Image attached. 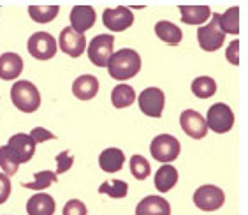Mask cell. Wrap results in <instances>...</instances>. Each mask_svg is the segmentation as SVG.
I'll use <instances>...</instances> for the list:
<instances>
[{
  "mask_svg": "<svg viewBox=\"0 0 248 215\" xmlns=\"http://www.w3.org/2000/svg\"><path fill=\"white\" fill-rule=\"evenodd\" d=\"M141 71V57L136 50L124 48L120 51L113 53V57L109 58L108 64V72L113 80L118 82H125L134 78L138 72Z\"/></svg>",
  "mask_w": 248,
  "mask_h": 215,
  "instance_id": "1",
  "label": "cell"
},
{
  "mask_svg": "<svg viewBox=\"0 0 248 215\" xmlns=\"http://www.w3.org/2000/svg\"><path fill=\"white\" fill-rule=\"evenodd\" d=\"M11 100H13L15 108H18L19 111L33 113L41 106V94L32 82L21 80V82H16L11 88Z\"/></svg>",
  "mask_w": 248,
  "mask_h": 215,
  "instance_id": "2",
  "label": "cell"
},
{
  "mask_svg": "<svg viewBox=\"0 0 248 215\" xmlns=\"http://www.w3.org/2000/svg\"><path fill=\"white\" fill-rule=\"evenodd\" d=\"M180 150H182V145L171 134H158L150 145L152 157L162 164H171L172 161H176L180 157Z\"/></svg>",
  "mask_w": 248,
  "mask_h": 215,
  "instance_id": "3",
  "label": "cell"
},
{
  "mask_svg": "<svg viewBox=\"0 0 248 215\" xmlns=\"http://www.w3.org/2000/svg\"><path fill=\"white\" fill-rule=\"evenodd\" d=\"M218 16V13H213L210 23L197 29V43L204 51H217L225 43V33L220 29Z\"/></svg>",
  "mask_w": 248,
  "mask_h": 215,
  "instance_id": "4",
  "label": "cell"
},
{
  "mask_svg": "<svg viewBox=\"0 0 248 215\" xmlns=\"http://www.w3.org/2000/svg\"><path fill=\"white\" fill-rule=\"evenodd\" d=\"M115 53V37L111 33H99L88 44V58L97 67H108Z\"/></svg>",
  "mask_w": 248,
  "mask_h": 215,
  "instance_id": "5",
  "label": "cell"
},
{
  "mask_svg": "<svg viewBox=\"0 0 248 215\" xmlns=\"http://www.w3.org/2000/svg\"><path fill=\"white\" fill-rule=\"evenodd\" d=\"M206 125L217 134H225L232 129L234 125V113L229 106L224 102H217L208 110L206 115Z\"/></svg>",
  "mask_w": 248,
  "mask_h": 215,
  "instance_id": "6",
  "label": "cell"
},
{
  "mask_svg": "<svg viewBox=\"0 0 248 215\" xmlns=\"http://www.w3.org/2000/svg\"><path fill=\"white\" fill-rule=\"evenodd\" d=\"M27 50L37 60H51L57 55V39L48 32H35L29 37Z\"/></svg>",
  "mask_w": 248,
  "mask_h": 215,
  "instance_id": "7",
  "label": "cell"
},
{
  "mask_svg": "<svg viewBox=\"0 0 248 215\" xmlns=\"http://www.w3.org/2000/svg\"><path fill=\"white\" fill-rule=\"evenodd\" d=\"M225 203L224 191L217 185H201L194 192V205L202 212H215Z\"/></svg>",
  "mask_w": 248,
  "mask_h": 215,
  "instance_id": "8",
  "label": "cell"
},
{
  "mask_svg": "<svg viewBox=\"0 0 248 215\" xmlns=\"http://www.w3.org/2000/svg\"><path fill=\"white\" fill-rule=\"evenodd\" d=\"M139 108L146 116H152V118H160L164 111V104H166V96L164 92L157 86H150V88H144L138 97Z\"/></svg>",
  "mask_w": 248,
  "mask_h": 215,
  "instance_id": "9",
  "label": "cell"
},
{
  "mask_svg": "<svg viewBox=\"0 0 248 215\" xmlns=\"http://www.w3.org/2000/svg\"><path fill=\"white\" fill-rule=\"evenodd\" d=\"M35 145L37 143L33 141L30 134L19 132V134H15V136H11L5 147L9 149L11 155L15 157L16 163L23 164V163H29L30 159L33 157V153H35Z\"/></svg>",
  "mask_w": 248,
  "mask_h": 215,
  "instance_id": "10",
  "label": "cell"
},
{
  "mask_svg": "<svg viewBox=\"0 0 248 215\" xmlns=\"http://www.w3.org/2000/svg\"><path fill=\"white\" fill-rule=\"evenodd\" d=\"M102 23L108 30L111 32H124L134 23V15L132 11L125 5H118L115 9H106L102 15Z\"/></svg>",
  "mask_w": 248,
  "mask_h": 215,
  "instance_id": "11",
  "label": "cell"
},
{
  "mask_svg": "<svg viewBox=\"0 0 248 215\" xmlns=\"http://www.w3.org/2000/svg\"><path fill=\"white\" fill-rule=\"evenodd\" d=\"M58 48L62 50L65 55L71 58L81 57L86 48V37L85 33H78L76 30H72L71 27H67L60 32L58 35Z\"/></svg>",
  "mask_w": 248,
  "mask_h": 215,
  "instance_id": "12",
  "label": "cell"
},
{
  "mask_svg": "<svg viewBox=\"0 0 248 215\" xmlns=\"http://www.w3.org/2000/svg\"><path fill=\"white\" fill-rule=\"evenodd\" d=\"M180 125L183 132L194 139H202L208 134V125H206L204 116L194 110H185L180 115Z\"/></svg>",
  "mask_w": 248,
  "mask_h": 215,
  "instance_id": "13",
  "label": "cell"
},
{
  "mask_svg": "<svg viewBox=\"0 0 248 215\" xmlns=\"http://www.w3.org/2000/svg\"><path fill=\"white\" fill-rule=\"evenodd\" d=\"M71 19V29L76 30L78 33H85L86 30H90L93 27L97 19L95 9L92 5H74L69 15Z\"/></svg>",
  "mask_w": 248,
  "mask_h": 215,
  "instance_id": "14",
  "label": "cell"
},
{
  "mask_svg": "<svg viewBox=\"0 0 248 215\" xmlns=\"http://www.w3.org/2000/svg\"><path fill=\"white\" fill-rule=\"evenodd\" d=\"M136 215H171V205L162 196H146L136 206Z\"/></svg>",
  "mask_w": 248,
  "mask_h": 215,
  "instance_id": "15",
  "label": "cell"
},
{
  "mask_svg": "<svg viewBox=\"0 0 248 215\" xmlns=\"http://www.w3.org/2000/svg\"><path fill=\"white\" fill-rule=\"evenodd\" d=\"M23 72V58L18 53H4L0 55V80L13 82Z\"/></svg>",
  "mask_w": 248,
  "mask_h": 215,
  "instance_id": "16",
  "label": "cell"
},
{
  "mask_svg": "<svg viewBox=\"0 0 248 215\" xmlns=\"http://www.w3.org/2000/svg\"><path fill=\"white\" fill-rule=\"evenodd\" d=\"M72 94L79 100H90L99 94V80L93 74H83L72 83Z\"/></svg>",
  "mask_w": 248,
  "mask_h": 215,
  "instance_id": "17",
  "label": "cell"
},
{
  "mask_svg": "<svg viewBox=\"0 0 248 215\" xmlns=\"http://www.w3.org/2000/svg\"><path fill=\"white\" fill-rule=\"evenodd\" d=\"M27 214L29 215H53L55 214V199L49 194L37 192L27 203Z\"/></svg>",
  "mask_w": 248,
  "mask_h": 215,
  "instance_id": "18",
  "label": "cell"
},
{
  "mask_svg": "<svg viewBox=\"0 0 248 215\" xmlns=\"http://www.w3.org/2000/svg\"><path fill=\"white\" fill-rule=\"evenodd\" d=\"M125 164V155L120 149H106L99 155V166L106 173L120 171Z\"/></svg>",
  "mask_w": 248,
  "mask_h": 215,
  "instance_id": "19",
  "label": "cell"
},
{
  "mask_svg": "<svg viewBox=\"0 0 248 215\" xmlns=\"http://www.w3.org/2000/svg\"><path fill=\"white\" fill-rule=\"evenodd\" d=\"M178 169L171 164H162L155 173V187L158 192H169L178 183Z\"/></svg>",
  "mask_w": 248,
  "mask_h": 215,
  "instance_id": "20",
  "label": "cell"
},
{
  "mask_svg": "<svg viewBox=\"0 0 248 215\" xmlns=\"http://www.w3.org/2000/svg\"><path fill=\"white\" fill-rule=\"evenodd\" d=\"M183 23L186 25H202L211 16V9L208 5H180Z\"/></svg>",
  "mask_w": 248,
  "mask_h": 215,
  "instance_id": "21",
  "label": "cell"
},
{
  "mask_svg": "<svg viewBox=\"0 0 248 215\" xmlns=\"http://www.w3.org/2000/svg\"><path fill=\"white\" fill-rule=\"evenodd\" d=\"M155 33L160 41H164L169 46H178L183 39L182 29H178L176 25L171 23V21H158L155 25Z\"/></svg>",
  "mask_w": 248,
  "mask_h": 215,
  "instance_id": "22",
  "label": "cell"
},
{
  "mask_svg": "<svg viewBox=\"0 0 248 215\" xmlns=\"http://www.w3.org/2000/svg\"><path fill=\"white\" fill-rule=\"evenodd\" d=\"M134 100H136V92H134V88L130 85L122 83V85H116L113 88V92H111V102L118 110L129 108Z\"/></svg>",
  "mask_w": 248,
  "mask_h": 215,
  "instance_id": "23",
  "label": "cell"
},
{
  "mask_svg": "<svg viewBox=\"0 0 248 215\" xmlns=\"http://www.w3.org/2000/svg\"><path fill=\"white\" fill-rule=\"evenodd\" d=\"M192 94L199 99H210V97L215 96L217 92V82L210 76H199L196 78L190 85Z\"/></svg>",
  "mask_w": 248,
  "mask_h": 215,
  "instance_id": "24",
  "label": "cell"
},
{
  "mask_svg": "<svg viewBox=\"0 0 248 215\" xmlns=\"http://www.w3.org/2000/svg\"><path fill=\"white\" fill-rule=\"evenodd\" d=\"M60 13L58 5H30L29 15L35 23H49Z\"/></svg>",
  "mask_w": 248,
  "mask_h": 215,
  "instance_id": "25",
  "label": "cell"
},
{
  "mask_svg": "<svg viewBox=\"0 0 248 215\" xmlns=\"http://www.w3.org/2000/svg\"><path fill=\"white\" fill-rule=\"evenodd\" d=\"M218 25L224 33H232L238 35L239 33V7H231L218 16Z\"/></svg>",
  "mask_w": 248,
  "mask_h": 215,
  "instance_id": "26",
  "label": "cell"
},
{
  "mask_svg": "<svg viewBox=\"0 0 248 215\" xmlns=\"http://www.w3.org/2000/svg\"><path fill=\"white\" fill-rule=\"evenodd\" d=\"M58 177L55 171H37L33 175V182H25V189H32V191H44L51 187L53 183H57Z\"/></svg>",
  "mask_w": 248,
  "mask_h": 215,
  "instance_id": "27",
  "label": "cell"
},
{
  "mask_svg": "<svg viewBox=\"0 0 248 215\" xmlns=\"http://www.w3.org/2000/svg\"><path fill=\"white\" fill-rule=\"evenodd\" d=\"M100 194H108L113 199H122L129 194V185L124 180H111V182H104L99 187Z\"/></svg>",
  "mask_w": 248,
  "mask_h": 215,
  "instance_id": "28",
  "label": "cell"
},
{
  "mask_svg": "<svg viewBox=\"0 0 248 215\" xmlns=\"http://www.w3.org/2000/svg\"><path fill=\"white\" fill-rule=\"evenodd\" d=\"M130 173L136 180H144V178L150 177L152 173V167H150V163L143 155H132L130 157Z\"/></svg>",
  "mask_w": 248,
  "mask_h": 215,
  "instance_id": "29",
  "label": "cell"
},
{
  "mask_svg": "<svg viewBox=\"0 0 248 215\" xmlns=\"http://www.w3.org/2000/svg\"><path fill=\"white\" fill-rule=\"evenodd\" d=\"M0 167L4 169V173L7 175V177H13V175L18 173L19 164L16 163L15 157L11 155L7 147H0Z\"/></svg>",
  "mask_w": 248,
  "mask_h": 215,
  "instance_id": "30",
  "label": "cell"
},
{
  "mask_svg": "<svg viewBox=\"0 0 248 215\" xmlns=\"http://www.w3.org/2000/svg\"><path fill=\"white\" fill-rule=\"evenodd\" d=\"M72 164H74V157L71 155V152L69 150H63V152H60L57 155V177L58 175H62V173H67L69 169L72 167Z\"/></svg>",
  "mask_w": 248,
  "mask_h": 215,
  "instance_id": "31",
  "label": "cell"
},
{
  "mask_svg": "<svg viewBox=\"0 0 248 215\" xmlns=\"http://www.w3.org/2000/svg\"><path fill=\"white\" fill-rule=\"evenodd\" d=\"M63 215H88L86 210V205L79 199H71L67 201L65 206H63Z\"/></svg>",
  "mask_w": 248,
  "mask_h": 215,
  "instance_id": "32",
  "label": "cell"
},
{
  "mask_svg": "<svg viewBox=\"0 0 248 215\" xmlns=\"http://www.w3.org/2000/svg\"><path fill=\"white\" fill-rule=\"evenodd\" d=\"M30 136H32V139L35 141V143H44V141H49V139L57 138V136H55L51 131L44 129V127H35V129H32Z\"/></svg>",
  "mask_w": 248,
  "mask_h": 215,
  "instance_id": "33",
  "label": "cell"
},
{
  "mask_svg": "<svg viewBox=\"0 0 248 215\" xmlns=\"http://www.w3.org/2000/svg\"><path fill=\"white\" fill-rule=\"evenodd\" d=\"M225 58H227L232 66H239V41L238 39H234L232 43L227 46V50H225Z\"/></svg>",
  "mask_w": 248,
  "mask_h": 215,
  "instance_id": "34",
  "label": "cell"
},
{
  "mask_svg": "<svg viewBox=\"0 0 248 215\" xmlns=\"http://www.w3.org/2000/svg\"><path fill=\"white\" fill-rule=\"evenodd\" d=\"M11 196V180L5 173H0V205H4Z\"/></svg>",
  "mask_w": 248,
  "mask_h": 215,
  "instance_id": "35",
  "label": "cell"
}]
</instances>
